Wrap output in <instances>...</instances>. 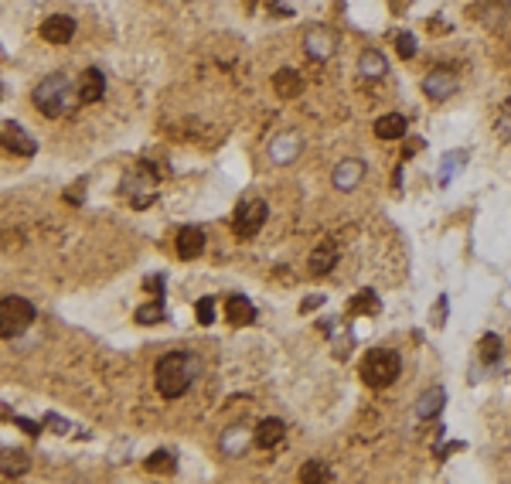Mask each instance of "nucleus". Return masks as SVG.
<instances>
[{"label":"nucleus","mask_w":511,"mask_h":484,"mask_svg":"<svg viewBox=\"0 0 511 484\" xmlns=\"http://www.w3.org/2000/svg\"><path fill=\"white\" fill-rule=\"evenodd\" d=\"M198 375H202V359L198 355H191V351H167L154 365V386L164 399H177V396H185L195 386Z\"/></svg>","instance_id":"f257e3e1"},{"label":"nucleus","mask_w":511,"mask_h":484,"mask_svg":"<svg viewBox=\"0 0 511 484\" xmlns=\"http://www.w3.org/2000/svg\"><path fill=\"white\" fill-rule=\"evenodd\" d=\"M31 103L38 106V113H45L48 120H58L65 113H72L76 106H82L78 82H72L65 72H51L31 89Z\"/></svg>","instance_id":"f03ea898"},{"label":"nucleus","mask_w":511,"mask_h":484,"mask_svg":"<svg viewBox=\"0 0 511 484\" xmlns=\"http://www.w3.org/2000/svg\"><path fill=\"white\" fill-rule=\"evenodd\" d=\"M403 372V359L396 355V351H388V348H375L365 355L361 361V382L365 386H372V389H386L392 386L396 379Z\"/></svg>","instance_id":"7ed1b4c3"},{"label":"nucleus","mask_w":511,"mask_h":484,"mask_svg":"<svg viewBox=\"0 0 511 484\" xmlns=\"http://www.w3.org/2000/svg\"><path fill=\"white\" fill-rule=\"evenodd\" d=\"M34 317H38V311H34L31 300H24V297L0 300V334L4 338H17L21 331H28L34 324Z\"/></svg>","instance_id":"20e7f679"},{"label":"nucleus","mask_w":511,"mask_h":484,"mask_svg":"<svg viewBox=\"0 0 511 484\" xmlns=\"http://www.w3.org/2000/svg\"><path fill=\"white\" fill-rule=\"evenodd\" d=\"M266 219H269V205L263 198H246V202H239L232 215V232L239 239H252L266 225Z\"/></svg>","instance_id":"39448f33"},{"label":"nucleus","mask_w":511,"mask_h":484,"mask_svg":"<svg viewBox=\"0 0 511 484\" xmlns=\"http://www.w3.org/2000/svg\"><path fill=\"white\" fill-rule=\"evenodd\" d=\"M304 150V137L296 133V130H283L277 133L273 140H269V160L279 164V168H287V164H294L296 157Z\"/></svg>","instance_id":"423d86ee"},{"label":"nucleus","mask_w":511,"mask_h":484,"mask_svg":"<svg viewBox=\"0 0 511 484\" xmlns=\"http://www.w3.org/2000/svg\"><path fill=\"white\" fill-rule=\"evenodd\" d=\"M304 51H307L314 62H327V58H334V51H338V38L334 31H327V28H307L304 34Z\"/></svg>","instance_id":"0eeeda50"},{"label":"nucleus","mask_w":511,"mask_h":484,"mask_svg":"<svg viewBox=\"0 0 511 484\" xmlns=\"http://www.w3.org/2000/svg\"><path fill=\"white\" fill-rule=\"evenodd\" d=\"M423 93L430 96L433 103H443V99H450L457 93V76L447 72V68H433V72L423 76Z\"/></svg>","instance_id":"6e6552de"},{"label":"nucleus","mask_w":511,"mask_h":484,"mask_svg":"<svg viewBox=\"0 0 511 484\" xmlns=\"http://www.w3.org/2000/svg\"><path fill=\"white\" fill-rule=\"evenodd\" d=\"M4 147L17 157H34V150H38L34 137L21 123H14V120H4Z\"/></svg>","instance_id":"1a4fd4ad"},{"label":"nucleus","mask_w":511,"mask_h":484,"mask_svg":"<svg viewBox=\"0 0 511 484\" xmlns=\"http://www.w3.org/2000/svg\"><path fill=\"white\" fill-rule=\"evenodd\" d=\"M41 38L48 45H68L76 38V21L68 14H51L41 21Z\"/></svg>","instance_id":"9d476101"},{"label":"nucleus","mask_w":511,"mask_h":484,"mask_svg":"<svg viewBox=\"0 0 511 484\" xmlns=\"http://www.w3.org/2000/svg\"><path fill=\"white\" fill-rule=\"evenodd\" d=\"M106 96V76H103V68H86L82 76H78V99H82V106H93Z\"/></svg>","instance_id":"9b49d317"},{"label":"nucleus","mask_w":511,"mask_h":484,"mask_svg":"<svg viewBox=\"0 0 511 484\" xmlns=\"http://www.w3.org/2000/svg\"><path fill=\"white\" fill-rule=\"evenodd\" d=\"M205 229L198 225H185V229H177V239H174V252L181 256V259H195V256H202L205 252Z\"/></svg>","instance_id":"f8f14e48"},{"label":"nucleus","mask_w":511,"mask_h":484,"mask_svg":"<svg viewBox=\"0 0 511 484\" xmlns=\"http://www.w3.org/2000/svg\"><path fill=\"white\" fill-rule=\"evenodd\" d=\"M283 437H287V423L279 420V416H266V420H259L256 430H252V440H256L259 450H273Z\"/></svg>","instance_id":"ddd939ff"},{"label":"nucleus","mask_w":511,"mask_h":484,"mask_svg":"<svg viewBox=\"0 0 511 484\" xmlns=\"http://www.w3.org/2000/svg\"><path fill=\"white\" fill-rule=\"evenodd\" d=\"M361 177H365V164L355 160V157H348V160H341L334 174H331V185L338 187V191H355L361 185Z\"/></svg>","instance_id":"4468645a"},{"label":"nucleus","mask_w":511,"mask_h":484,"mask_svg":"<svg viewBox=\"0 0 511 484\" xmlns=\"http://www.w3.org/2000/svg\"><path fill=\"white\" fill-rule=\"evenodd\" d=\"M225 317H229V324L235 328H246L256 321V304L246 297V294H232V297L225 300Z\"/></svg>","instance_id":"2eb2a0df"},{"label":"nucleus","mask_w":511,"mask_h":484,"mask_svg":"<svg viewBox=\"0 0 511 484\" xmlns=\"http://www.w3.org/2000/svg\"><path fill=\"white\" fill-rule=\"evenodd\" d=\"M443 406H447V389L443 386H430L416 399V416L419 420H433L436 413H443Z\"/></svg>","instance_id":"dca6fc26"},{"label":"nucleus","mask_w":511,"mask_h":484,"mask_svg":"<svg viewBox=\"0 0 511 484\" xmlns=\"http://www.w3.org/2000/svg\"><path fill=\"white\" fill-rule=\"evenodd\" d=\"M406 130H409V120L403 113H386V116L375 120V137L378 140H403Z\"/></svg>","instance_id":"f3484780"},{"label":"nucleus","mask_w":511,"mask_h":484,"mask_svg":"<svg viewBox=\"0 0 511 484\" xmlns=\"http://www.w3.org/2000/svg\"><path fill=\"white\" fill-rule=\"evenodd\" d=\"M249 443H256V440H252V433L246 426H229L222 433V453H229V457H242L249 450Z\"/></svg>","instance_id":"a211bd4d"},{"label":"nucleus","mask_w":511,"mask_h":484,"mask_svg":"<svg viewBox=\"0 0 511 484\" xmlns=\"http://www.w3.org/2000/svg\"><path fill=\"white\" fill-rule=\"evenodd\" d=\"M358 72H361V78H382L388 72V58L382 51L368 48V51H361V58H358Z\"/></svg>","instance_id":"6ab92c4d"},{"label":"nucleus","mask_w":511,"mask_h":484,"mask_svg":"<svg viewBox=\"0 0 511 484\" xmlns=\"http://www.w3.org/2000/svg\"><path fill=\"white\" fill-rule=\"evenodd\" d=\"M273 86H277V93L283 99H296V96L304 93V78L296 68H279L277 76H273Z\"/></svg>","instance_id":"aec40b11"},{"label":"nucleus","mask_w":511,"mask_h":484,"mask_svg":"<svg viewBox=\"0 0 511 484\" xmlns=\"http://www.w3.org/2000/svg\"><path fill=\"white\" fill-rule=\"evenodd\" d=\"M334 263H338V249L331 246V242H324V246H317V249L310 252V273L314 277H327L331 269H334Z\"/></svg>","instance_id":"412c9836"},{"label":"nucleus","mask_w":511,"mask_h":484,"mask_svg":"<svg viewBox=\"0 0 511 484\" xmlns=\"http://www.w3.org/2000/svg\"><path fill=\"white\" fill-rule=\"evenodd\" d=\"M467 164V150H450V154H443V160H440V174H436V185L447 187L457 174H460V168Z\"/></svg>","instance_id":"4be33fe9"},{"label":"nucleus","mask_w":511,"mask_h":484,"mask_svg":"<svg viewBox=\"0 0 511 484\" xmlns=\"http://www.w3.org/2000/svg\"><path fill=\"white\" fill-rule=\"evenodd\" d=\"M348 311L355 314V317H361V314H368V317H372V314H378V311H382V304H378V294H375V290H361V294H355Z\"/></svg>","instance_id":"5701e85b"},{"label":"nucleus","mask_w":511,"mask_h":484,"mask_svg":"<svg viewBox=\"0 0 511 484\" xmlns=\"http://www.w3.org/2000/svg\"><path fill=\"white\" fill-rule=\"evenodd\" d=\"M480 359L487 361V365H497V361L505 359V344H501V338H497L495 331H487L480 338Z\"/></svg>","instance_id":"b1692460"},{"label":"nucleus","mask_w":511,"mask_h":484,"mask_svg":"<svg viewBox=\"0 0 511 484\" xmlns=\"http://www.w3.org/2000/svg\"><path fill=\"white\" fill-rule=\"evenodd\" d=\"M147 470H154V474H170V470L177 468V460H174V453L170 450H157L147 457V464H143Z\"/></svg>","instance_id":"393cba45"},{"label":"nucleus","mask_w":511,"mask_h":484,"mask_svg":"<svg viewBox=\"0 0 511 484\" xmlns=\"http://www.w3.org/2000/svg\"><path fill=\"white\" fill-rule=\"evenodd\" d=\"M164 317H167V311H164V300L157 297L154 304H143V307L137 311V324H160Z\"/></svg>","instance_id":"a878e982"},{"label":"nucleus","mask_w":511,"mask_h":484,"mask_svg":"<svg viewBox=\"0 0 511 484\" xmlns=\"http://www.w3.org/2000/svg\"><path fill=\"white\" fill-rule=\"evenodd\" d=\"M24 470H28V453L4 450V478H17V474H24Z\"/></svg>","instance_id":"bb28decb"},{"label":"nucleus","mask_w":511,"mask_h":484,"mask_svg":"<svg viewBox=\"0 0 511 484\" xmlns=\"http://www.w3.org/2000/svg\"><path fill=\"white\" fill-rule=\"evenodd\" d=\"M300 481H334V474L327 470V464H321V460H310V464H304V470H300Z\"/></svg>","instance_id":"cd10ccee"},{"label":"nucleus","mask_w":511,"mask_h":484,"mask_svg":"<svg viewBox=\"0 0 511 484\" xmlns=\"http://www.w3.org/2000/svg\"><path fill=\"white\" fill-rule=\"evenodd\" d=\"M396 51H399V58H416V38H413V31H396Z\"/></svg>","instance_id":"c85d7f7f"},{"label":"nucleus","mask_w":511,"mask_h":484,"mask_svg":"<svg viewBox=\"0 0 511 484\" xmlns=\"http://www.w3.org/2000/svg\"><path fill=\"white\" fill-rule=\"evenodd\" d=\"M195 317H198V324H205V328H208V324L215 321V300H212V297L198 300V304H195Z\"/></svg>","instance_id":"c756f323"},{"label":"nucleus","mask_w":511,"mask_h":484,"mask_svg":"<svg viewBox=\"0 0 511 484\" xmlns=\"http://www.w3.org/2000/svg\"><path fill=\"white\" fill-rule=\"evenodd\" d=\"M4 420H14L17 426H21V430L28 433V437H38V433H41V426H38V423H31V420H21V416H11V409H4Z\"/></svg>","instance_id":"7c9ffc66"},{"label":"nucleus","mask_w":511,"mask_h":484,"mask_svg":"<svg viewBox=\"0 0 511 484\" xmlns=\"http://www.w3.org/2000/svg\"><path fill=\"white\" fill-rule=\"evenodd\" d=\"M497 137L505 143H511V110L501 113V120H497Z\"/></svg>","instance_id":"2f4dec72"},{"label":"nucleus","mask_w":511,"mask_h":484,"mask_svg":"<svg viewBox=\"0 0 511 484\" xmlns=\"http://www.w3.org/2000/svg\"><path fill=\"white\" fill-rule=\"evenodd\" d=\"M321 304H324V294H310V297H304V300H300V314L317 311Z\"/></svg>","instance_id":"473e14b6"},{"label":"nucleus","mask_w":511,"mask_h":484,"mask_svg":"<svg viewBox=\"0 0 511 484\" xmlns=\"http://www.w3.org/2000/svg\"><path fill=\"white\" fill-rule=\"evenodd\" d=\"M443 317H447V297H436V311H433L436 328H443Z\"/></svg>","instance_id":"72a5a7b5"},{"label":"nucleus","mask_w":511,"mask_h":484,"mask_svg":"<svg viewBox=\"0 0 511 484\" xmlns=\"http://www.w3.org/2000/svg\"><path fill=\"white\" fill-rule=\"evenodd\" d=\"M143 287H147V290H154L157 297H160V294H164V277H160V273H154V277H147V283H143Z\"/></svg>","instance_id":"f704fd0d"},{"label":"nucleus","mask_w":511,"mask_h":484,"mask_svg":"<svg viewBox=\"0 0 511 484\" xmlns=\"http://www.w3.org/2000/svg\"><path fill=\"white\" fill-rule=\"evenodd\" d=\"M82 187H86V181H78L72 191H65V202H72V205H78L82 202Z\"/></svg>","instance_id":"c9c22d12"},{"label":"nucleus","mask_w":511,"mask_h":484,"mask_svg":"<svg viewBox=\"0 0 511 484\" xmlns=\"http://www.w3.org/2000/svg\"><path fill=\"white\" fill-rule=\"evenodd\" d=\"M48 426H51V430H58V433H68V430H72V426H68L65 420H58V416H48Z\"/></svg>","instance_id":"e433bc0d"}]
</instances>
